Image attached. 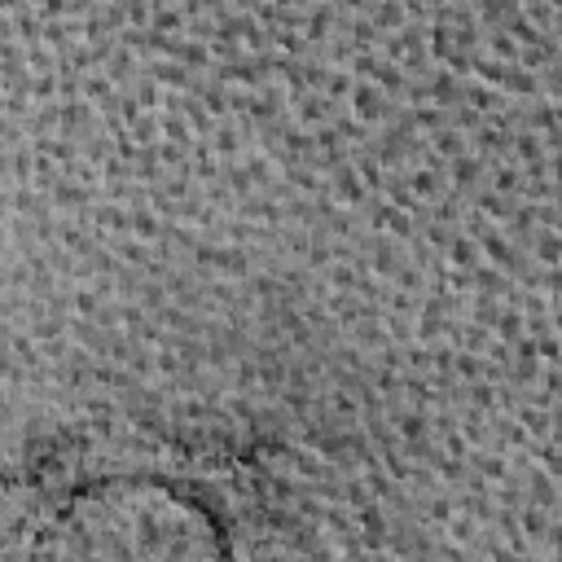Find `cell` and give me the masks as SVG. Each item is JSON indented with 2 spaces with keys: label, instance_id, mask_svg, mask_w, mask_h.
Instances as JSON below:
<instances>
[{
  "label": "cell",
  "instance_id": "cell-1",
  "mask_svg": "<svg viewBox=\"0 0 562 562\" xmlns=\"http://www.w3.org/2000/svg\"><path fill=\"white\" fill-rule=\"evenodd\" d=\"M44 558L193 562L220 558L224 536L202 501L149 479L97 483L61 505L40 540Z\"/></svg>",
  "mask_w": 562,
  "mask_h": 562
}]
</instances>
